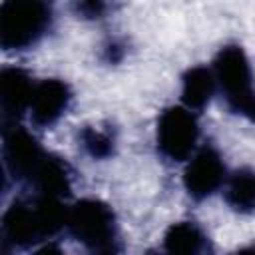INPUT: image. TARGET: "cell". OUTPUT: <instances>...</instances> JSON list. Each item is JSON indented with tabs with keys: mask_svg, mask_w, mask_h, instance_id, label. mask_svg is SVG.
<instances>
[{
	"mask_svg": "<svg viewBox=\"0 0 255 255\" xmlns=\"http://www.w3.org/2000/svg\"><path fill=\"white\" fill-rule=\"evenodd\" d=\"M217 90L213 70L207 66H191L181 76V102L191 112L203 110Z\"/></svg>",
	"mask_w": 255,
	"mask_h": 255,
	"instance_id": "12",
	"label": "cell"
},
{
	"mask_svg": "<svg viewBox=\"0 0 255 255\" xmlns=\"http://www.w3.org/2000/svg\"><path fill=\"white\" fill-rule=\"evenodd\" d=\"M36 82L18 66H6L0 72V108L6 120H18L30 110Z\"/></svg>",
	"mask_w": 255,
	"mask_h": 255,
	"instance_id": "9",
	"label": "cell"
},
{
	"mask_svg": "<svg viewBox=\"0 0 255 255\" xmlns=\"http://www.w3.org/2000/svg\"><path fill=\"white\" fill-rule=\"evenodd\" d=\"M72 98V88L60 78H46L36 82L28 110L32 124L38 128H52L70 110Z\"/></svg>",
	"mask_w": 255,
	"mask_h": 255,
	"instance_id": "7",
	"label": "cell"
},
{
	"mask_svg": "<svg viewBox=\"0 0 255 255\" xmlns=\"http://www.w3.org/2000/svg\"><path fill=\"white\" fill-rule=\"evenodd\" d=\"M211 70L227 110L255 122V78L243 46H221Z\"/></svg>",
	"mask_w": 255,
	"mask_h": 255,
	"instance_id": "1",
	"label": "cell"
},
{
	"mask_svg": "<svg viewBox=\"0 0 255 255\" xmlns=\"http://www.w3.org/2000/svg\"><path fill=\"white\" fill-rule=\"evenodd\" d=\"M227 167L217 147L203 145L187 161L183 169V187L187 195L195 201H203L219 191L227 181Z\"/></svg>",
	"mask_w": 255,
	"mask_h": 255,
	"instance_id": "5",
	"label": "cell"
},
{
	"mask_svg": "<svg viewBox=\"0 0 255 255\" xmlns=\"http://www.w3.org/2000/svg\"><path fill=\"white\" fill-rule=\"evenodd\" d=\"M2 231H4L6 243H10L18 249H28V247L44 241L32 201L14 199L4 213Z\"/></svg>",
	"mask_w": 255,
	"mask_h": 255,
	"instance_id": "8",
	"label": "cell"
},
{
	"mask_svg": "<svg viewBox=\"0 0 255 255\" xmlns=\"http://www.w3.org/2000/svg\"><path fill=\"white\" fill-rule=\"evenodd\" d=\"M66 229L90 255H122L116 213L102 199L84 197L76 201L70 207Z\"/></svg>",
	"mask_w": 255,
	"mask_h": 255,
	"instance_id": "2",
	"label": "cell"
},
{
	"mask_svg": "<svg viewBox=\"0 0 255 255\" xmlns=\"http://www.w3.org/2000/svg\"><path fill=\"white\" fill-rule=\"evenodd\" d=\"M78 12L84 14V18H102V12L106 10V4L100 2H80L76 4Z\"/></svg>",
	"mask_w": 255,
	"mask_h": 255,
	"instance_id": "15",
	"label": "cell"
},
{
	"mask_svg": "<svg viewBox=\"0 0 255 255\" xmlns=\"http://www.w3.org/2000/svg\"><path fill=\"white\" fill-rule=\"evenodd\" d=\"M225 203L237 213L255 211V169L239 167L225 181Z\"/></svg>",
	"mask_w": 255,
	"mask_h": 255,
	"instance_id": "13",
	"label": "cell"
},
{
	"mask_svg": "<svg viewBox=\"0 0 255 255\" xmlns=\"http://www.w3.org/2000/svg\"><path fill=\"white\" fill-rule=\"evenodd\" d=\"M199 139V124L191 110L183 106L165 108L155 126V145L163 159L181 163L191 157Z\"/></svg>",
	"mask_w": 255,
	"mask_h": 255,
	"instance_id": "4",
	"label": "cell"
},
{
	"mask_svg": "<svg viewBox=\"0 0 255 255\" xmlns=\"http://www.w3.org/2000/svg\"><path fill=\"white\" fill-rule=\"evenodd\" d=\"M163 255H207L209 241L205 231L191 219L171 223L161 241Z\"/></svg>",
	"mask_w": 255,
	"mask_h": 255,
	"instance_id": "10",
	"label": "cell"
},
{
	"mask_svg": "<svg viewBox=\"0 0 255 255\" xmlns=\"http://www.w3.org/2000/svg\"><path fill=\"white\" fill-rule=\"evenodd\" d=\"M72 167L68 165L66 159L46 153L44 161L40 163L32 185L36 187L38 195H48V197H68L72 191Z\"/></svg>",
	"mask_w": 255,
	"mask_h": 255,
	"instance_id": "11",
	"label": "cell"
},
{
	"mask_svg": "<svg viewBox=\"0 0 255 255\" xmlns=\"http://www.w3.org/2000/svg\"><path fill=\"white\" fill-rule=\"evenodd\" d=\"M235 255H255V245H249V247H243L239 249Z\"/></svg>",
	"mask_w": 255,
	"mask_h": 255,
	"instance_id": "17",
	"label": "cell"
},
{
	"mask_svg": "<svg viewBox=\"0 0 255 255\" xmlns=\"http://www.w3.org/2000/svg\"><path fill=\"white\" fill-rule=\"evenodd\" d=\"M46 153L48 151H44L40 141L28 129L20 126L4 129V163L14 179L32 183Z\"/></svg>",
	"mask_w": 255,
	"mask_h": 255,
	"instance_id": "6",
	"label": "cell"
},
{
	"mask_svg": "<svg viewBox=\"0 0 255 255\" xmlns=\"http://www.w3.org/2000/svg\"><path fill=\"white\" fill-rule=\"evenodd\" d=\"M80 145L92 159H108L116 149V133L112 128L86 126L80 129Z\"/></svg>",
	"mask_w": 255,
	"mask_h": 255,
	"instance_id": "14",
	"label": "cell"
},
{
	"mask_svg": "<svg viewBox=\"0 0 255 255\" xmlns=\"http://www.w3.org/2000/svg\"><path fill=\"white\" fill-rule=\"evenodd\" d=\"M52 6L42 0H6L0 4V46L20 52L36 46L52 28Z\"/></svg>",
	"mask_w": 255,
	"mask_h": 255,
	"instance_id": "3",
	"label": "cell"
},
{
	"mask_svg": "<svg viewBox=\"0 0 255 255\" xmlns=\"http://www.w3.org/2000/svg\"><path fill=\"white\" fill-rule=\"evenodd\" d=\"M34 255H66V253H64L58 245H54V243H46V245H42L40 249H36Z\"/></svg>",
	"mask_w": 255,
	"mask_h": 255,
	"instance_id": "16",
	"label": "cell"
}]
</instances>
